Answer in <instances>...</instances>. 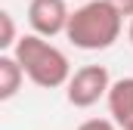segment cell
Returning a JSON list of instances; mask_svg holds the SVG:
<instances>
[{
  "mask_svg": "<svg viewBox=\"0 0 133 130\" xmlns=\"http://www.w3.org/2000/svg\"><path fill=\"white\" fill-rule=\"evenodd\" d=\"M124 28V19L105 3V0H87L84 6H77L68 19L65 37L77 47V50H108Z\"/></svg>",
  "mask_w": 133,
  "mask_h": 130,
  "instance_id": "obj_2",
  "label": "cell"
},
{
  "mask_svg": "<svg viewBox=\"0 0 133 130\" xmlns=\"http://www.w3.org/2000/svg\"><path fill=\"white\" fill-rule=\"evenodd\" d=\"M127 34H130V43H133V19H130V31H127Z\"/></svg>",
  "mask_w": 133,
  "mask_h": 130,
  "instance_id": "obj_10",
  "label": "cell"
},
{
  "mask_svg": "<svg viewBox=\"0 0 133 130\" xmlns=\"http://www.w3.org/2000/svg\"><path fill=\"white\" fill-rule=\"evenodd\" d=\"M19 37H16V22H12V12L9 9H0V50H16Z\"/></svg>",
  "mask_w": 133,
  "mask_h": 130,
  "instance_id": "obj_7",
  "label": "cell"
},
{
  "mask_svg": "<svg viewBox=\"0 0 133 130\" xmlns=\"http://www.w3.org/2000/svg\"><path fill=\"white\" fill-rule=\"evenodd\" d=\"M12 56L25 68V77L34 87H40V90L68 87V81H71V62H68V56L59 47H53L46 37H37V34L19 37Z\"/></svg>",
  "mask_w": 133,
  "mask_h": 130,
  "instance_id": "obj_1",
  "label": "cell"
},
{
  "mask_svg": "<svg viewBox=\"0 0 133 130\" xmlns=\"http://www.w3.org/2000/svg\"><path fill=\"white\" fill-rule=\"evenodd\" d=\"M77 130H118V124L111 118H90V121H84Z\"/></svg>",
  "mask_w": 133,
  "mask_h": 130,
  "instance_id": "obj_8",
  "label": "cell"
},
{
  "mask_svg": "<svg viewBox=\"0 0 133 130\" xmlns=\"http://www.w3.org/2000/svg\"><path fill=\"white\" fill-rule=\"evenodd\" d=\"M111 77H108V68L105 65H84L71 74L65 87V99L74 105V108H90L96 105L99 99H108V90H111Z\"/></svg>",
  "mask_w": 133,
  "mask_h": 130,
  "instance_id": "obj_3",
  "label": "cell"
},
{
  "mask_svg": "<svg viewBox=\"0 0 133 130\" xmlns=\"http://www.w3.org/2000/svg\"><path fill=\"white\" fill-rule=\"evenodd\" d=\"M124 130H133V127H124Z\"/></svg>",
  "mask_w": 133,
  "mask_h": 130,
  "instance_id": "obj_11",
  "label": "cell"
},
{
  "mask_svg": "<svg viewBox=\"0 0 133 130\" xmlns=\"http://www.w3.org/2000/svg\"><path fill=\"white\" fill-rule=\"evenodd\" d=\"M121 19H133V0H105Z\"/></svg>",
  "mask_w": 133,
  "mask_h": 130,
  "instance_id": "obj_9",
  "label": "cell"
},
{
  "mask_svg": "<svg viewBox=\"0 0 133 130\" xmlns=\"http://www.w3.org/2000/svg\"><path fill=\"white\" fill-rule=\"evenodd\" d=\"M108 115L118 127H133V77H118L108 90Z\"/></svg>",
  "mask_w": 133,
  "mask_h": 130,
  "instance_id": "obj_5",
  "label": "cell"
},
{
  "mask_svg": "<svg viewBox=\"0 0 133 130\" xmlns=\"http://www.w3.org/2000/svg\"><path fill=\"white\" fill-rule=\"evenodd\" d=\"M71 9L65 0H31L28 3V22L37 37H56L65 34Z\"/></svg>",
  "mask_w": 133,
  "mask_h": 130,
  "instance_id": "obj_4",
  "label": "cell"
},
{
  "mask_svg": "<svg viewBox=\"0 0 133 130\" xmlns=\"http://www.w3.org/2000/svg\"><path fill=\"white\" fill-rule=\"evenodd\" d=\"M25 84V68L19 65L16 56H0V102H9Z\"/></svg>",
  "mask_w": 133,
  "mask_h": 130,
  "instance_id": "obj_6",
  "label": "cell"
}]
</instances>
